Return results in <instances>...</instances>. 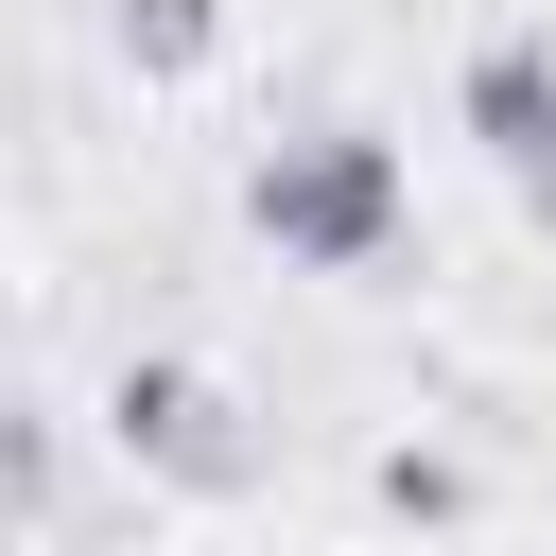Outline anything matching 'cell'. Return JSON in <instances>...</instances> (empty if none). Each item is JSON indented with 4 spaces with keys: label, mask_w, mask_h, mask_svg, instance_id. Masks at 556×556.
<instances>
[{
    "label": "cell",
    "mask_w": 556,
    "mask_h": 556,
    "mask_svg": "<svg viewBox=\"0 0 556 556\" xmlns=\"http://www.w3.org/2000/svg\"><path fill=\"white\" fill-rule=\"evenodd\" d=\"M261 226H278L295 261H382L400 156H382V139H278V156H261Z\"/></svg>",
    "instance_id": "6da1fadb"
},
{
    "label": "cell",
    "mask_w": 556,
    "mask_h": 556,
    "mask_svg": "<svg viewBox=\"0 0 556 556\" xmlns=\"http://www.w3.org/2000/svg\"><path fill=\"white\" fill-rule=\"evenodd\" d=\"M469 139H486L521 191H556V52H539V35L469 52Z\"/></svg>",
    "instance_id": "7a4b0ae2"
}]
</instances>
